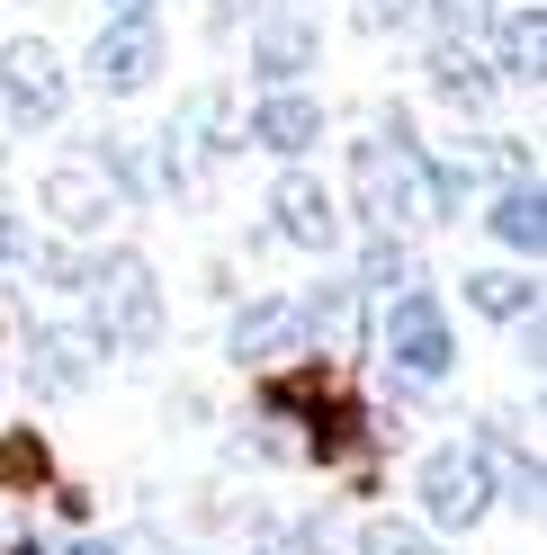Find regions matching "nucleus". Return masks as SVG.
Wrapping results in <instances>:
<instances>
[{
    "label": "nucleus",
    "instance_id": "5701e85b",
    "mask_svg": "<svg viewBox=\"0 0 547 555\" xmlns=\"http://www.w3.org/2000/svg\"><path fill=\"white\" fill-rule=\"evenodd\" d=\"M494 10H503V0H422V18L440 27V37H458V46H485Z\"/></svg>",
    "mask_w": 547,
    "mask_h": 555
},
{
    "label": "nucleus",
    "instance_id": "f8f14e48",
    "mask_svg": "<svg viewBox=\"0 0 547 555\" xmlns=\"http://www.w3.org/2000/svg\"><path fill=\"white\" fill-rule=\"evenodd\" d=\"M90 367H99V350H90V332H81V323H27V340H18V376H27V395H81V386H90Z\"/></svg>",
    "mask_w": 547,
    "mask_h": 555
},
{
    "label": "nucleus",
    "instance_id": "1a4fd4ad",
    "mask_svg": "<svg viewBox=\"0 0 547 555\" xmlns=\"http://www.w3.org/2000/svg\"><path fill=\"white\" fill-rule=\"evenodd\" d=\"M269 242H288V251H315V260L341 242V197H332L305 162H288V170H279V189H269Z\"/></svg>",
    "mask_w": 547,
    "mask_h": 555
},
{
    "label": "nucleus",
    "instance_id": "0eeeda50",
    "mask_svg": "<svg viewBox=\"0 0 547 555\" xmlns=\"http://www.w3.org/2000/svg\"><path fill=\"white\" fill-rule=\"evenodd\" d=\"M63 99H73V73H63V54L46 37H18V46H0V117L10 126H54L63 117Z\"/></svg>",
    "mask_w": 547,
    "mask_h": 555
},
{
    "label": "nucleus",
    "instance_id": "bb28decb",
    "mask_svg": "<svg viewBox=\"0 0 547 555\" xmlns=\"http://www.w3.org/2000/svg\"><path fill=\"white\" fill-rule=\"evenodd\" d=\"M109 18H153V0H99Z\"/></svg>",
    "mask_w": 547,
    "mask_h": 555
},
{
    "label": "nucleus",
    "instance_id": "ddd939ff",
    "mask_svg": "<svg viewBox=\"0 0 547 555\" xmlns=\"http://www.w3.org/2000/svg\"><path fill=\"white\" fill-rule=\"evenodd\" d=\"M243 144H260L269 162H305L323 144V99L315 90H260L243 117Z\"/></svg>",
    "mask_w": 547,
    "mask_h": 555
},
{
    "label": "nucleus",
    "instance_id": "39448f33",
    "mask_svg": "<svg viewBox=\"0 0 547 555\" xmlns=\"http://www.w3.org/2000/svg\"><path fill=\"white\" fill-rule=\"evenodd\" d=\"M414 493H422V529L431 538H467V529H485V511H494V475H485V457H475L467 439H449V448H431L414 466Z\"/></svg>",
    "mask_w": 547,
    "mask_h": 555
},
{
    "label": "nucleus",
    "instance_id": "aec40b11",
    "mask_svg": "<svg viewBox=\"0 0 547 555\" xmlns=\"http://www.w3.org/2000/svg\"><path fill=\"white\" fill-rule=\"evenodd\" d=\"M414 278H422L414 242L368 224V242H359V269H351V287H359V296H395V287H414Z\"/></svg>",
    "mask_w": 547,
    "mask_h": 555
},
{
    "label": "nucleus",
    "instance_id": "4468645a",
    "mask_svg": "<svg viewBox=\"0 0 547 555\" xmlns=\"http://www.w3.org/2000/svg\"><path fill=\"white\" fill-rule=\"evenodd\" d=\"M485 63H494L503 90H538V63H547V18H538V0H503V10H494Z\"/></svg>",
    "mask_w": 547,
    "mask_h": 555
},
{
    "label": "nucleus",
    "instance_id": "393cba45",
    "mask_svg": "<svg viewBox=\"0 0 547 555\" xmlns=\"http://www.w3.org/2000/svg\"><path fill=\"white\" fill-rule=\"evenodd\" d=\"M422 18V0H359V27L368 37H386V27H414Z\"/></svg>",
    "mask_w": 547,
    "mask_h": 555
},
{
    "label": "nucleus",
    "instance_id": "a211bd4d",
    "mask_svg": "<svg viewBox=\"0 0 547 555\" xmlns=\"http://www.w3.org/2000/svg\"><path fill=\"white\" fill-rule=\"evenodd\" d=\"M485 197V153H422V216L458 224Z\"/></svg>",
    "mask_w": 547,
    "mask_h": 555
},
{
    "label": "nucleus",
    "instance_id": "2eb2a0df",
    "mask_svg": "<svg viewBox=\"0 0 547 555\" xmlns=\"http://www.w3.org/2000/svg\"><path fill=\"white\" fill-rule=\"evenodd\" d=\"M475 206H485V233L503 242V251L538 269V251H547V189L538 180H503L494 197H475Z\"/></svg>",
    "mask_w": 547,
    "mask_h": 555
},
{
    "label": "nucleus",
    "instance_id": "423d86ee",
    "mask_svg": "<svg viewBox=\"0 0 547 555\" xmlns=\"http://www.w3.org/2000/svg\"><path fill=\"white\" fill-rule=\"evenodd\" d=\"M225 359L252 367V376H279V367H315V332H305L296 296H243L225 314Z\"/></svg>",
    "mask_w": 547,
    "mask_h": 555
},
{
    "label": "nucleus",
    "instance_id": "c85d7f7f",
    "mask_svg": "<svg viewBox=\"0 0 547 555\" xmlns=\"http://www.w3.org/2000/svg\"><path fill=\"white\" fill-rule=\"evenodd\" d=\"M243 555H288V546H243Z\"/></svg>",
    "mask_w": 547,
    "mask_h": 555
},
{
    "label": "nucleus",
    "instance_id": "f257e3e1",
    "mask_svg": "<svg viewBox=\"0 0 547 555\" xmlns=\"http://www.w3.org/2000/svg\"><path fill=\"white\" fill-rule=\"evenodd\" d=\"M81 332L90 350H153L162 340V278L144 251H90L81 269Z\"/></svg>",
    "mask_w": 547,
    "mask_h": 555
},
{
    "label": "nucleus",
    "instance_id": "cd10ccee",
    "mask_svg": "<svg viewBox=\"0 0 547 555\" xmlns=\"http://www.w3.org/2000/svg\"><path fill=\"white\" fill-rule=\"evenodd\" d=\"M10 555H54V546H46L37 529H27V538H10Z\"/></svg>",
    "mask_w": 547,
    "mask_h": 555
},
{
    "label": "nucleus",
    "instance_id": "9b49d317",
    "mask_svg": "<svg viewBox=\"0 0 547 555\" xmlns=\"http://www.w3.org/2000/svg\"><path fill=\"white\" fill-rule=\"evenodd\" d=\"M315 18L288 10V0H269V10H252V81L260 90H296L305 73H315Z\"/></svg>",
    "mask_w": 547,
    "mask_h": 555
},
{
    "label": "nucleus",
    "instance_id": "412c9836",
    "mask_svg": "<svg viewBox=\"0 0 547 555\" xmlns=\"http://www.w3.org/2000/svg\"><path fill=\"white\" fill-rule=\"evenodd\" d=\"M46 483H54L46 430H0V493H46Z\"/></svg>",
    "mask_w": 547,
    "mask_h": 555
},
{
    "label": "nucleus",
    "instance_id": "20e7f679",
    "mask_svg": "<svg viewBox=\"0 0 547 555\" xmlns=\"http://www.w3.org/2000/svg\"><path fill=\"white\" fill-rule=\"evenodd\" d=\"M243 144V134H233V99L207 81V90H189L180 99V117H170L162 134H153V170H162V197H180L189 180H207V170Z\"/></svg>",
    "mask_w": 547,
    "mask_h": 555
},
{
    "label": "nucleus",
    "instance_id": "f3484780",
    "mask_svg": "<svg viewBox=\"0 0 547 555\" xmlns=\"http://www.w3.org/2000/svg\"><path fill=\"white\" fill-rule=\"evenodd\" d=\"M359 287L351 278H315V287L296 296V314H305V332H315V359H332V350H359L368 340V323H359Z\"/></svg>",
    "mask_w": 547,
    "mask_h": 555
},
{
    "label": "nucleus",
    "instance_id": "a878e982",
    "mask_svg": "<svg viewBox=\"0 0 547 555\" xmlns=\"http://www.w3.org/2000/svg\"><path fill=\"white\" fill-rule=\"evenodd\" d=\"M109 555H180V546H170L162 529H117V538H109Z\"/></svg>",
    "mask_w": 547,
    "mask_h": 555
},
{
    "label": "nucleus",
    "instance_id": "4be33fe9",
    "mask_svg": "<svg viewBox=\"0 0 547 555\" xmlns=\"http://www.w3.org/2000/svg\"><path fill=\"white\" fill-rule=\"evenodd\" d=\"M351 555H440V538L422 529V519H395V511H378V519H359Z\"/></svg>",
    "mask_w": 547,
    "mask_h": 555
},
{
    "label": "nucleus",
    "instance_id": "b1692460",
    "mask_svg": "<svg viewBox=\"0 0 547 555\" xmlns=\"http://www.w3.org/2000/svg\"><path fill=\"white\" fill-rule=\"evenodd\" d=\"M27 251H37V224L18 197H0V269H27Z\"/></svg>",
    "mask_w": 547,
    "mask_h": 555
},
{
    "label": "nucleus",
    "instance_id": "6e6552de",
    "mask_svg": "<svg viewBox=\"0 0 547 555\" xmlns=\"http://www.w3.org/2000/svg\"><path fill=\"white\" fill-rule=\"evenodd\" d=\"M81 73H90L99 99H135V90H153V81H162V27H153V18H109V27L90 37Z\"/></svg>",
    "mask_w": 547,
    "mask_h": 555
},
{
    "label": "nucleus",
    "instance_id": "6ab92c4d",
    "mask_svg": "<svg viewBox=\"0 0 547 555\" xmlns=\"http://www.w3.org/2000/svg\"><path fill=\"white\" fill-rule=\"evenodd\" d=\"M458 296H467L485 323H521V314H538V278H530V269H467Z\"/></svg>",
    "mask_w": 547,
    "mask_h": 555
},
{
    "label": "nucleus",
    "instance_id": "7ed1b4c3",
    "mask_svg": "<svg viewBox=\"0 0 547 555\" xmlns=\"http://www.w3.org/2000/svg\"><path fill=\"white\" fill-rule=\"evenodd\" d=\"M378 359L386 376H404V386H440V376L458 367V340H449V314H440V296L422 287H395L378 296Z\"/></svg>",
    "mask_w": 547,
    "mask_h": 555
},
{
    "label": "nucleus",
    "instance_id": "9d476101",
    "mask_svg": "<svg viewBox=\"0 0 547 555\" xmlns=\"http://www.w3.org/2000/svg\"><path fill=\"white\" fill-rule=\"evenodd\" d=\"M37 206L54 216V233H99L117 216V189H109V170H99L90 153H63V162H46V180H37Z\"/></svg>",
    "mask_w": 547,
    "mask_h": 555
},
{
    "label": "nucleus",
    "instance_id": "dca6fc26",
    "mask_svg": "<svg viewBox=\"0 0 547 555\" xmlns=\"http://www.w3.org/2000/svg\"><path fill=\"white\" fill-rule=\"evenodd\" d=\"M422 73H431V99H440V108H494V63H485V46H458V37H431V63H422Z\"/></svg>",
    "mask_w": 547,
    "mask_h": 555
},
{
    "label": "nucleus",
    "instance_id": "f03ea898",
    "mask_svg": "<svg viewBox=\"0 0 547 555\" xmlns=\"http://www.w3.org/2000/svg\"><path fill=\"white\" fill-rule=\"evenodd\" d=\"M351 197H359V216L378 224V233L422 224V134H414L404 108H386L378 134H359V144H351Z\"/></svg>",
    "mask_w": 547,
    "mask_h": 555
}]
</instances>
